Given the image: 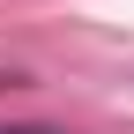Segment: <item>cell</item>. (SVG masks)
I'll return each instance as SVG.
<instances>
[{
  "label": "cell",
  "mask_w": 134,
  "mask_h": 134,
  "mask_svg": "<svg viewBox=\"0 0 134 134\" xmlns=\"http://www.w3.org/2000/svg\"><path fill=\"white\" fill-rule=\"evenodd\" d=\"M0 134H37V127H0Z\"/></svg>",
  "instance_id": "6da1fadb"
}]
</instances>
